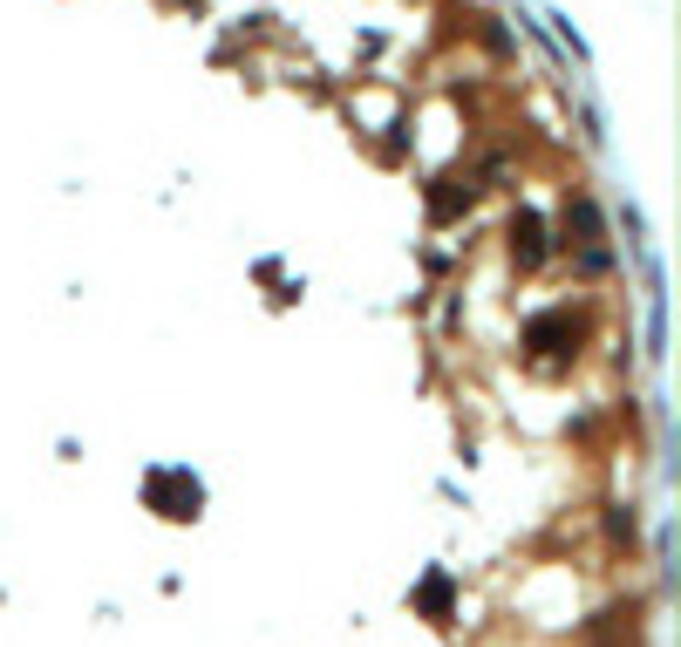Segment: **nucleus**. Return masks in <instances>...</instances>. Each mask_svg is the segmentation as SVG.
<instances>
[{"label": "nucleus", "mask_w": 681, "mask_h": 647, "mask_svg": "<svg viewBox=\"0 0 681 647\" xmlns=\"http://www.w3.org/2000/svg\"><path fill=\"white\" fill-rule=\"evenodd\" d=\"M143 505L164 511V518H198V477H184V470H157V477L143 484Z\"/></svg>", "instance_id": "nucleus-1"}, {"label": "nucleus", "mask_w": 681, "mask_h": 647, "mask_svg": "<svg viewBox=\"0 0 681 647\" xmlns=\"http://www.w3.org/2000/svg\"><path fill=\"white\" fill-rule=\"evenodd\" d=\"M464 212H470V184H457V178L429 184V219H436V225H450V219H464Z\"/></svg>", "instance_id": "nucleus-4"}, {"label": "nucleus", "mask_w": 681, "mask_h": 647, "mask_svg": "<svg viewBox=\"0 0 681 647\" xmlns=\"http://www.w3.org/2000/svg\"><path fill=\"white\" fill-rule=\"evenodd\" d=\"M573 341H579V320H573V307H552V314H539L532 328H525V354H573Z\"/></svg>", "instance_id": "nucleus-2"}, {"label": "nucleus", "mask_w": 681, "mask_h": 647, "mask_svg": "<svg viewBox=\"0 0 681 647\" xmlns=\"http://www.w3.org/2000/svg\"><path fill=\"white\" fill-rule=\"evenodd\" d=\"M511 259H518V273H539L545 266V219L539 212H518L511 219Z\"/></svg>", "instance_id": "nucleus-3"}, {"label": "nucleus", "mask_w": 681, "mask_h": 647, "mask_svg": "<svg viewBox=\"0 0 681 647\" xmlns=\"http://www.w3.org/2000/svg\"><path fill=\"white\" fill-rule=\"evenodd\" d=\"M566 232H579V238H599V212L586 205V198H579V205H566Z\"/></svg>", "instance_id": "nucleus-5"}, {"label": "nucleus", "mask_w": 681, "mask_h": 647, "mask_svg": "<svg viewBox=\"0 0 681 647\" xmlns=\"http://www.w3.org/2000/svg\"><path fill=\"white\" fill-rule=\"evenodd\" d=\"M416 606H423V614H436V621H444V606H450V600H444V573H429V580H423Z\"/></svg>", "instance_id": "nucleus-6"}]
</instances>
